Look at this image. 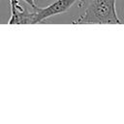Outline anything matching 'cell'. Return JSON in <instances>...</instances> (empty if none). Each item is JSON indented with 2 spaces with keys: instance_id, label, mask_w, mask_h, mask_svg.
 Wrapping results in <instances>:
<instances>
[{
  "instance_id": "6da1fadb",
  "label": "cell",
  "mask_w": 124,
  "mask_h": 124,
  "mask_svg": "<svg viewBox=\"0 0 124 124\" xmlns=\"http://www.w3.org/2000/svg\"><path fill=\"white\" fill-rule=\"evenodd\" d=\"M116 0H80L79 7H84L83 14L73 24H120L116 8Z\"/></svg>"
},
{
  "instance_id": "7a4b0ae2",
  "label": "cell",
  "mask_w": 124,
  "mask_h": 124,
  "mask_svg": "<svg viewBox=\"0 0 124 124\" xmlns=\"http://www.w3.org/2000/svg\"><path fill=\"white\" fill-rule=\"evenodd\" d=\"M78 0H56L45 8L35 7L32 12H29V24L40 23L45 19L67 12Z\"/></svg>"
},
{
  "instance_id": "3957f363",
  "label": "cell",
  "mask_w": 124,
  "mask_h": 124,
  "mask_svg": "<svg viewBox=\"0 0 124 124\" xmlns=\"http://www.w3.org/2000/svg\"><path fill=\"white\" fill-rule=\"evenodd\" d=\"M24 2H26L28 5H30L32 8H35V7H37L36 6V3H35V0H23Z\"/></svg>"
},
{
  "instance_id": "277c9868",
  "label": "cell",
  "mask_w": 124,
  "mask_h": 124,
  "mask_svg": "<svg viewBox=\"0 0 124 124\" xmlns=\"http://www.w3.org/2000/svg\"><path fill=\"white\" fill-rule=\"evenodd\" d=\"M10 3H11V7H14V6H16L19 4L18 0H10Z\"/></svg>"
}]
</instances>
